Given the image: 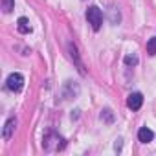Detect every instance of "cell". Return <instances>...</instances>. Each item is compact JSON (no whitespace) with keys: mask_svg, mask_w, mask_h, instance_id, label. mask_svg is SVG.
Segmentation results:
<instances>
[{"mask_svg":"<svg viewBox=\"0 0 156 156\" xmlns=\"http://www.w3.org/2000/svg\"><path fill=\"white\" fill-rule=\"evenodd\" d=\"M87 20H88V24L92 26V30L98 31V30L101 28V24H103V13H101V9L96 8V6L88 8V9H87Z\"/></svg>","mask_w":156,"mask_h":156,"instance_id":"1","label":"cell"},{"mask_svg":"<svg viewBox=\"0 0 156 156\" xmlns=\"http://www.w3.org/2000/svg\"><path fill=\"white\" fill-rule=\"evenodd\" d=\"M42 145H44V149H46V151L53 152V151H59V149H62V147H64V140H62L59 134H55V132H50V134L44 138Z\"/></svg>","mask_w":156,"mask_h":156,"instance_id":"2","label":"cell"},{"mask_svg":"<svg viewBox=\"0 0 156 156\" xmlns=\"http://www.w3.org/2000/svg\"><path fill=\"white\" fill-rule=\"evenodd\" d=\"M6 87L11 92H20L22 87H24V77H22V73H17V72L15 73H9L8 81H6Z\"/></svg>","mask_w":156,"mask_h":156,"instance_id":"3","label":"cell"},{"mask_svg":"<svg viewBox=\"0 0 156 156\" xmlns=\"http://www.w3.org/2000/svg\"><path fill=\"white\" fill-rule=\"evenodd\" d=\"M141 105H143V96H141L140 92H134V94H130V96L127 98V107H129L130 110H140Z\"/></svg>","mask_w":156,"mask_h":156,"instance_id":"4","label":"cell"},{"mask_svg":"<svg viewBox=\"0 0 156 156\" xmlns=\"http://www.w3.org/2000/svg\"><path fill=\"white\" fill-rule=\"evenodd\" d=\"M15 129H17V119H15V118L8 119V121H6V125H4V130H2V138H4V140H11V136H13Z\"/></svg>","mask_w":156,"mask_h":156,"instance_id":"5","label":"cell"},{"mask_svg":"<svg viewBox=\"0 0 156 156\" xmlns=\"http://www.w3.org/2000/svg\"><path fill=\"white\" fill-rule=\"evenodd\" d=\"M152 138H154V134H152V130H151V129L141 127V129L138 130V140H140L141 143H149V141H152Z\"/></svg>","mask_w":156,"mask_h":156,"instance_id":"6","label":"cell"},{"mask_svg":"<svg viewBox=\"0 0 156 156\" xmlns=\"http://www.w3.org/2000/svg\"><path fill=\"white\" fill-rule=\"evenodd\" d=\"M17 30H19L20 33H30V31H31V26H30V22H28L26 17H20V19L17 20Z\"/></svg>","mask_w":156,"mask_h":156,"instance_id":"7","label":"cell"},{"mask_svg":"<svg viewBox=\"0 0 156 156\" xmlns=\"http://www.w3.org/2000/svg\"><path fill=\"white\" fill-rule=\"evenodd\" d=\"M13 8H15V0H2V11L4 13H9Z\"/></svg>","mask_w":156,"mask_h":156,"instance_id":"8","label":"cell"},{"mask_svg":"<svg viewBox=\"0 0 156 156\" xmlns=\"http://www.w3.org/2000/svg\"><path fill=\"white\" fill-rule=\"evenodd\" d=\"M147 51H149L151 55H156V37L149 39V42H147Z\"/></svg>","mask_w":156,"mask_h":156,"instance_id":"9","label":"cell"},{"mask_svg":"<svg viewBox=\"0 0 156 156\" xmlns=\"http://www.w3.org/2000/svg\"><path fill=\"white\" fill-rule=\"evenodd\" d=\"M125 64L127 66H136L138 64V57L136 55H127L125 57Z\"/></svg>","mask_w":156,"mask_h":156,"instance_id":"10","label":"cell"},{"mask_svg":"<svg viewBox=\"0 0 156 156\" xmlns=\"http://www.w3.org/2000/svg\"><path fill=\"white\" fill-rule=\"evenodd\" d=\"M101 119H105V121L112 123V119H114V118H112V112H110L108 108H107V110H103V114H101Z\"/></svg>","mask_w":156,"mask_h":156,"instance_id":"11","label":"cell"},{"mask_svg":"<svg viewBox=\"0 0 156 156\" xmlns=\"http://www.w3.org/2000/svg\"><path fill=\"white\" fill-rule=\"evenodd\" d=\"M119 149H121V140L116 141V151H119Z\"/></svg>","mask_w":156,"mask_h":156,"instance_id":"12","label":"cell"}]
</instances>
